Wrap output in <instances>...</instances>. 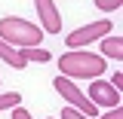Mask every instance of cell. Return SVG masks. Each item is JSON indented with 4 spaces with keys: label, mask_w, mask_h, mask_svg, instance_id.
I'll return each mask as SVG.
<instances>
[{
    "label": "cell",
    "mask_w": 123,
    "mask_h": 119,
    "mask_svg": "<svg viewBox=\"0 0 123 119\" xmlns=\"http://www.w3.org/2000/svg\"><path fill=\"white\" fill-rule=\"evenodd\" d=\"M89 101L95 107L102 104V107H120V92L114 89L111 83H105V79H92V86H89Z\"/></svg>",
    "instance_id": "5"
},
{
    "label": "cell",
    "mask_w": 123,
    "mask_h": 119,
    "mask_svg": "<svg viewBox=\"0 0 123 119\" xmlns=\"http://www.w3.org/2000/svg\"><path fill=\"white\" fill-rule=\"evenodd\" d=\"M95 6H98L102 12H114V9L123 6V0H95Z\"/></svg>",
    "instance_id": "11"
},
{
    "label": "cell",
    "mask_w": 123,
    "mask_h": 119,
    "mask_svg": "<svg viewBox=\"0 0 123 119\" xmlns=\"http://www.w3.org/2000/svg\"><path fill=\"white\" fill-rule=\"evenodd\" d=\"M111 34V21H92V25H83V28L71 31L68 37H65V46L68 49H83V46H89L92 40H102Z\"/></svg>",
    "instance_id": "4"
},
{
    "label": "cell",
    "mask_w": 123,
    "mask_h": 119,
    "mask_svg": "<svg viewBox=\"0 0 123 119\" xmlns=\"http://www.w3.org/2000/svg\"><path fill=\"white\" fill-rule=\"evenodd\" d=\"M0 40L6 46L34 49L43 40V31L37 25H31V21H25V18H18V15H6V18H0Z\"/></svg>",
    "instance_id": "2"
},
{
    "label": "cell",
    "mask_w": 123,
    "mask_h": 119,
    "mask_svg": "<svg viewBox=\"0 0 123 119\" xmlns=\"http://www.w3.org/2000/svg\"><path fill=\"white\" fill-rule=\"evenodd\" d=\"M62 119H89V116H83L80 110H74V107H68V110H62Z\"/></svg>",
    "instance_id": "12"
},
{
    "label": "cell",
    "mask_w": 123,
    "mask_h": 119,
    "mask_svg": "<svg viewBox=\"0 0 123 119\" xmlns=\"http://www.w3.org/2000/svg\"><path fill=\"white\" fill-rule=\"evenodd\" d=\"M37 6V15H40V25H43L46 34H59L62 31V15H59V6L52 0H34Z\"/></svg>",
    "instance_id": "6"
},
{
    "label": "cell",
    "mask_w": 123,
    "mask_h": 119,
    "mask_svg": "<svg viewBox=\"0 0 123 119\" xmlns=\"http://www.w3.org/2000/svg\"><path fill=\"white\" fill-rule=\"evenodd\" d=\"M59 73L65 79H95L98 73H105V58L95 52L71 49L68 55L59 58Z\"/></svg>",
    "instance_id": "1"
},
{
    "label": "cell",
    "mask_w": 123,
    "mask_h": 119,
    "mask_svg": "<svg viewBox=\"0 0 123 119\" xmlns=\"http://www.w3.org/2000/svg\"><path fill=\"white\" fill-rule=\"evenodd\" d=\"M12 119H31V113L22 110V107H12Z\"/></svg>",
    "instance_id": "14"
},
{
    "label": "cell",
    "mask_w": 123,
    "mask_h": 119,
    "mask_svg": "<svg viewBox=\"0 0 123 119\" xmlns=\"http://www.w3.org/2000/svg\"><path fill=\"white\" fill-rule=\"evenodd\" d=\"M102 58H114V61L123 58V40L120 37H105L102 40Z\"/></svg>",
    "instance_id": "7"
},
{
    "label": "cell",
    "mask_w": 123,
    "mask_h": 119,
    "mask_svg": "<svg viewBox=\"0 0 123 119\" xmlns=\"http://www.w3.org/2000/svg\"><path fill=\"white\" fill-rule=\"evenodd\" d=\"M18 55L25 61H49V52L40 49V46H34V49H18Z\"/></svg>",
    "instance_id": "9"
},
{
    "label": "cell",
    "mask_w": 123,
    "mask_h": 119,
    "mask_svg": "<svg viewBox=\"0 0 123 119\" xmlns=\"http://www.w3.org/2000/svg\"><path fill=\"white\" fill-rule=\"evenodd\" d=\"M22 104V95L18 92H6V95H0V110H12V107Z\"/></svg>",
    "instance_id": "10"
},
{
    "label": "cell",
    "mask_w": 123,
    "mask_h": 119,
    "mask_svg": "<svg viewBox=\"0 0 123 119\" xmlns=\"http://www.w3.org/2000/svg\"><path fill=\"white\" fill-rule=\"evenodd\" d=\"M102 119H123V110L120 107H111V113H105Z\"/></svg>",
    "instance_id": "13"
},
{
    "label": "cell",
    "mask_w": 123,
    "mask_h": 119,
    "mask_svg": "<svg viewBox=\"0 0 123 119\" xmlns=\"http://www.w3.org/2000/svg\"><path fill=\"white\" fill-rule=\"evenodd\" d=\"M0 58L6 61V64H12L15 70H22V67L28 64V61H25V58H22V55H18V49H12V46H6V43H3V40H0Z\"/></svg>",
    "instance_id": "8"
},
{
    "label": "cell",
    "mask_w": 123,
    "mask_h": 119,
    "mask_svg": "<svg viewBox=\"0 0 123 119\" xmlns=\"http://www.w3.org/2000/svg\"><path fill=\"white\" fill-rule=\"evenodd\" d=\"M111 86L120 92V86H123V73H111Z\"/></svg>",
    "instance_id": "15"
},
{
    "label": "cell",
    "mask_w": 123,
    "mask_h": 119,
    "mask_svg": "<svg viewBox=\"0 0 123 119\" xmlns=\"http://www.w3.org/2000/svg\"><path fill=\"white\" fill-rule=\"evenodd\" d=\"M52 86H55V92H59V95H62V98H65V101H68L71 107H74V110H80L83 116H89V119H92L95 113H98V107H95L89 98H86V95H83V92L74 86V79L55 76V79H52Z\"/></svg>",
    "instance_id": "3"
}]
</instances>
